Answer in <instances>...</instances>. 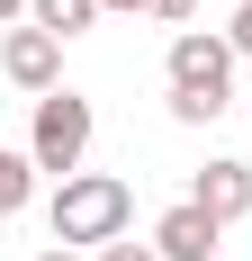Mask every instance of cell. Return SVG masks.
Listing matches in <instances>:
<instances>
[{"label": "cell", "instance_id": "1", "mask_svg": "<svg viewBox=\"0 0 252 261\" xmlns=\"http://www.w3.org/2000/svg\"><path fill=\"white\" fill-rule=\"evenodd\" d=\"M45 225H54V243H72V252H99V243H117L126 225H135V189H126L117 171H72V180H54Z\"/></svg>", "mask_w": 252, "mask_h": 261}, {"label": "cell", "instance_id": "2", "mask_svg": "<svg viewBox=\"0 0 252 261\" xmlns=\"http://www.w3.org/2000/svg\"><path fill=\"white\" fill-rule=\"evenodd\" d=\"M90 135H99V108L81 99V90H45L36 117H27V162L54 171V180H72L81 153H90Z\"/></svg>", "mask_w": 252, "mask_h": 261}, {"label": "cell", "instance_id": "3", "mask_svg": "<svg viewBox=\"0 0 252 261\" xmlns=\"http://www.w3.org/2000/svg\"><path fill=\"white\" fill-rule=\"evenodd\" d=\"M162 72H171V90L225 99V81H234V45H225V36H207V27H180L171 54H162Z\"/></svg>", "mask_w": 252, "mask_h": 261}, {"label": "cell", "instance_id": "4", "mask_svg": "<svg viewBox=\"0 0 252 261\" xmlns=\"http://www.w3.org/2000/svg\"><path fill=\"white\" fill-rule=\"evenodd\" d=\"M0 72L18 81V90H63V36H45V27H9L0 36Z\"/></svg>", "mask_w": 252, "mask_h": 261}, {"label": "cell", "instance_id": "5", "mask_svg": "<svg viewBox=\"0 0 252 261\" xmlns=\"http://www.w3.org/2000/svg\"><path fill=\"white\" fill-rule=\"evenodd\" d=\"M216 243H225V225H216L198 198H180V207L153 216V252L162 261H216Z\"/></svg>", "mask_w": 252, "mask_h": 261}, {"label": "cell", "instance_id": "6", "mask_svg": "<svg viewBox=\"0 0 252 261\" xmlns=\"http://www.w3.org/2000/svg\"><path fill=\"white\" fill-rule=\"evenodd\" d=\"M189 198H198L216 225L252 216V162H234V153H207V162H198V180H189Z\"/></svg>", "mask_w": 252, "mask_h": 261}, {"label": "cell", "instance_id": "7", "mask_svg": "<svg viewBox=\"0 0 252 261\" xmlns=\"http://www.w3.org/2000/svg\"><path fill=\"white\" fill-rule=\"evenodd\" d=\"M99 18H108L99 0H27V27H45V36H63V45H72V36H90Z\"/></svg>", "mask_w": 252, "mask_h": 261}, {"label": "cell", "instance_id": "8", "mask_svg": "<svg viewBox=\"0 0 252 261\" xmlns=\"http://www.w3.org/2000/svg\"><path fill=\"white\" fill-rule=\"evenodd\" d=\"M27 198H36V162L18 144H0V216H27Z\"/></svg>", "mask_w": 252, "mask_h": 261}, {"label": "cell", "instance_id": "9", "mask_svg": "<svg viewBox=\"0 0 252 261\" xmlns=\"http://www.w3.org/2000/svg\"><path fill=\"white\" fill-rule=\"evenodd\" d=\"M171 117H180V126H216V117H225V99H198V90H171Z\"/></svg>", "mask_w": 252, "mask_h": 261}, {"label": "cell", "instance_id": "10", "mask_svg": "<svg viewBox=\"0 0 252 261\" xmlns=\"http://www.w3.org/2000/svg\"><path fill=\"white\" fill-rule=\"evenodd\" d=\"M225 45H234V54H252V0H234V18H225Z\"/></svg>", "mask_w": 252, "mask_h": 261}, {"label": "cell", "instance_id": "11", "mask_svg": "<svg viewBox=\"0 0 252 261\" xmlns=\"http://www.w3.org/2000/svg\"><path fill=\"white\" fill-rule=\"evenodd\" d=\"M90 261H162V252H153V243H126V234H117V243H99Z\"/></svg>", "mask_w": 252, "mask_h": 261}, {"label": "cell", "instance_id": "12", "mask_svg": "<svg viewBox=\"0 0 252 261\" xmlns=\"http://www.w3.org/2000/svg\"><path fill=\"white\" fill-rule=\"evenodd\" d=\"M153 18H162V27H189V18H198V0H153Z\"/></svg>", "mask_w": 252, "mask_h": 261}, {"label": "cell", "instance_id": "13", "mask_svg": "<svg viewBox=\"0 0 252 261\" xmlns=\"http://www.w3.org/2000/svg\"><path fill=\"white\" fill-rule=\"evenodd\" d=\"M108 18H153V0H99Z\"/></svg>", "mask_w": 252, "mask_h": 261}, {"label": "cell", "instance_id": "14", "mask_svg": "<svg viewBox=\"0 0 252 261\" xmlns=\"http://www.w3.org/2000/svg\"><path fill=\"white\" fill-rule=\"evenodd\" d=\"M36 261H81V252H72V243H45V252H36Z\"/></svg>", "mask_w": 252, "mask_h": 261}, {"label": "cell", "instance_id": "15", "mask_svg": "<svg viewBox=\"0 0 252 261\" xmlns=\"http://www.w3.org/2000/svg\"><path fill=\"white\" fill-rule=\"evenodd\" d=\"M9 18H27V0H0V27H9Z\"/></svg>", "mask_w": 252, "mask_h": 261}]
</instances>
